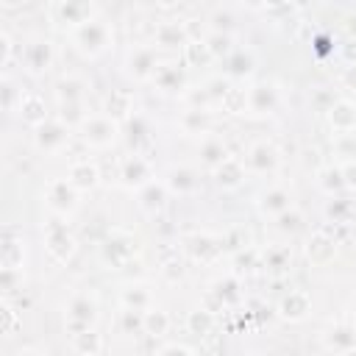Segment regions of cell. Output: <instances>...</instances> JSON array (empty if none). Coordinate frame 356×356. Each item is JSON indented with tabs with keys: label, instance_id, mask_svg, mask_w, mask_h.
Segmentation results:
<instances>
[{
	"label": "cell",
	"instance_id": "11a10c76",
	"mask_svg": "<svg viewBox=\"0 0 356 356\" xmlns=\"http://www.w3.org/2000/svg\"><path fill=\"white\" fill-rule=\"evenodd\" d=\"M19 356H39V353H36V350H22Z\"/></svg>",
	"mask_w": 356,
	"mask_h": 356
},
{
	"label": "cell",
	"instance_id": "ab89813d",
	"mask_svg": "<svg viewBox=\"0 0 356 356\" xmlns=\"http://www.w3.org/2000/svg\"><path fill=\"white\" fill-rule=\"evenodd\" d=\"M186 325H189V331L192 334H209L211 328H214V314L209 312V309H195V312H189V317H186Z\"/></svg>",
	"mask_w": 356,
	"mask_h": 356
},
{
	"label": "cell",
	"instance_id": "816d5d0a",
	"mask_svg": "<svg viewBox=\"0 0 356 356\" xmlns=\"http://www.w3.org/2000/svg\"><path fill=\"white\" fill-rule=\"evenodd\" d=\"M339 170H342L345 186H348V189H356V161H348V164H342Z\"/></svg>",
	"mask_w": 356,
	"mask_h": 356
},
{
	"label": "cell",
	"instance_id": "e575fe53",
	"mask_svg": "<svg viewBox=\"0 0 356 356\" xmlns=\"http://www.w3.org/2000/svg\"><path fill=\"white\" fill-rule=\"evenodd\" d=\"M225 72L231 78H245L250 70H253V53L250 50H234L228 58H225Z\"/></svg>",
	"mask_w": 356,
	"mask_h": 356
},
{
	"label": "cell",
	"instance_id": "d590c367",
	"mask_svg": "<svg viewBox=\"0 0 356 356\" xmlns=\"http://www.w3.org/2000/svg\"><path fill=\"white\" fill-rule=\"evenodd\" d=\"M92 114L86 111L83 103H58V120L70 128H81Z\"/></svg>",
	"mask_w": 356,
	"mask_h": 356
},
{
	"label": "cell",
	"instance_id": "6da1fadb",
	"mask_svg": "<svg viewBox=\"0 0 356 356\" xmlns=\"http://www.w3.org/2000/svg\"><path fill=\"white\" fill-rule=\"evenodd\" d=\"M70 36H72V44H75L83 56H89V58H97V56L106 53L108 44H111V28H108V22H103L100 17H92L89 22L78 25L75 31H70Z\"/></svg>",
	"mask_w": 356,
	"mask_h": 356
},
{
	"label": "cell",
	"instance_id": "f546056e",
	"mask_svg": "<svg viewBox=\"0 0 356 356\" xmlns=\"http://www.w3.org/2000/svg\"><path fill=\"white\" fill-rule=\"evenodd\" d=\"M106 117H111L114 122L131 120L134 117V100L128 92L122 89H111V95L106 97Z\"/></svg>",
	"mask_w": 356,
	"mask_h": 356
},
{
	"label": "cell",
	"instance_id": "f35d334b",
	"mask_svg": "<svg viewBox=\"0 0 356 356\" xmlns=\"http://www.w3.org/2000/svg\"><path fill=\"white\" fill-rule=\"evenodd\" d=\"M206 44H209V50H211V56L214 58H228L231 53H234V47H231V33L228 31H211L209 36H206Z\"/></svg>",
	"mask_w": 356,
	"mask_h": 356
},
{
	"label": "cell",
	"instance_id": "7402d4cb",
	"mask_svg": "<svg viewBox=\"0 0 356 356\" xmlns=\"http://www.w3.org/2000/svg\"><path fill=\"white\" fill-rule=\"evenodd\" d=\"M178 125H181V131L186 134V136H209V125H211V120H209V108H203V106H192V108H186L184 114H181V120H178Z\"/></svg>",
	"mask_w": 356,
	"mask_h": 356
},
{
	"label": "cell",
	"instance_id": "f5cc1de1",
	"mask_svg": "<svg viewBox=\"0 0 356 356\" xmlns=\"http://www.w3.org/2000/svg\"><path fill=\"white\" fill-rule=\"evenodd\" d=\"M342 86H345V89H350V92L356 95V64L345 67V72H342Z\"/></svg>",
	"mask_w": 356,
	"mask_h": 356
},
{
	"label": "cell",
	"instance_id": "c3c4849f",
	"mask_svg": "<svg viewBox=\"0 0 356 356\" xmlns=\"http://www.w3.org/2000/svg\"><path fill=\"white\" fill-rule=\"evenodd\" d=\"M11 50H14V44H11L8 31H0V67L6 70V75H8V64H11Z\"/></svg>",
	"mask_w": 356,
	"mask_h": 356
},
{
	"label": "cell",
	"instance_id": "7c38bea8",
	"mask_svg": "<svg viewBox=\"0 0 356 356\" xmlns=\"http://www.w3.org/2000/svg\"><path fill=\"white\" fill-rule=\"evenodd\" d=\"M278 106V89L270 81H259L248 86V111L253 114H270Z\"/></svg>",
	"mask_w": 356,
	"mask_h": 356
},
{
	"label": "cell",
	"instance_id": "d4e9b609",
	"mask_svg": "<svg viewBox=\"0 0 356 356\" xmlns=\"http://www.w3.org/2000/svg\"><path fill=\"white\" fill-rule=\"evenodd\" d=\"M153 39H156V44H161V47H184L186 42H189V31H186V25L184 22H159L156 25V31H153Z\"/></svg>",
	"mask_w": 356,
	"mask_h": 356
},
{
	"label": "cell",
	"instance_id": "60d3db41",
	"mask_svg": "<svg viewBox=\"0 0 356 356\" xmlns=\"http://www.w3.org/2000/svg\"><path fill=\"white\" fill-rule=\"evenodd\" d=\"M317 181H320V186H323L328 195L345 189V178H342V170H339V167H323V170L317 172Z\"/></svg>",
	"mask_w": 356,
	"mask_h": 356
},
{
	"label": "cell",
	"instance_id": "44dd1931",
	"mask_svg": "<svg viewBox=\"0 0 356 356\" xmlns=\"http://www.w3.org/2000/svg\"><path fill=\"white\" fill-rule=\"evenodd\" d=\"M292 209V195H289V189H284V186H270L267 192H261L259 195V211L261 214H267V217H278V214H284V211H289Z\"/></svg>",
	"mask_w": 356,
	"mask_h": 356
},
{
	"label": "cell",
	"instance_id": "f907efd6",
	"mask_svg": "<svg viewBox=\"0 0 356 356\" xmlns=\"http://www.w3.org/2000/svg\"><path fill=\"white\" fill-rule=\"evenodd\" d=\"M161 273L170 278V281H178V278H184V264L175 259V261H167L164 267H161Z\"/></svg>",
	"mask_w": 356,
	"mask_h": 356
},
{
	"label": "cell",
	"instance_id": "4dcf8cb0",
	"mask_svg": "<svg viewBox=\"0 0 356 356\" xmlns=\"http://www.w3.org/2000/svg\"><path fill=\"white\" fill-rule=\"evenodd\" d=\"M17 114H19L22 122L31 125V128H39L42 122L50 120V117H47V106H44V100H42L39 95H25V100L19 103V111H17Z\"/></svg>",
	"mask_w": 356,
	"mask_h": 356
},
{
	"label": "cell",
	"instance_id": "3957f363",
	"mask_svg": "<svg viewBox=\"0 0 356 356\" xmlns=\"http://www.w3.org/2000/svg\"><path fill=\"white\" fill-rule=\"evenodd\" d=\"M78 197L81 192L67 181V178H50L44 184V200H47V209L58 217H70L75 209H78Z\"/></svg>",
	"mask_w": 356,
	"mask_h": 356
},
{
	"label": "cell",
	"instance_id": "7bdbcfd3",
	"mask_svg": "<svg viewBox=\"0 0 356 356\" xmlns=\"http://www.w3.org/2000/svg\"><path fill=\"white\" fill-rule=\"evenodd\" d=\"M25 100V92H17V86L11 83L8 75H3V108L11 114V111H19V103Z\"/></svg>",
	"mask_w": 356,
	"mask_h": 356
},
{
	"label": "cell",
	"instance_id": "603a6c76",
	"mask_svg": "<svg viewBox=\"0 0 356 356\" xmlns=\"http://www.w3.org/2000/svg\"><path fill=\"white\" fill-rule=\"evenodd\" d=\"M197 172L192 167H172L164 178V186L172 192V195H192L197 192Z\"/></svg>",
	"mask_w": 356,
	"mask_h": 356
},
{
	"label": "cell",
	"instance_id": "f6af8a7d",
	"mask_svg": "<svg viewBox=\"0 0 356 356\" xmlns=\"http://www.w3.org/2000/svg\"><path fill=\"white\" fill-rule=\"evenodd\" d=\"M300 222H303V214H300L298 209H289V211L278 214L273 225H275L281 234H292V231H298V228H300Z\"/></svg>",
	"mask_w": 356,
	"mask_h": 356
},
{
	"label": "cell",
	"instance_id": "83f0119b",
	"mask_svg": "<svg viewBox=\"0 0 356 356\" xmlns=\"http://www.w3.org/2000/svg\"><path fill=\"white\" fill-rule=\"evenodd\" d=\"M220 242H222V239H214V236H209V234H192V236L184 239L186 253H189L192 259H200V261L214 259V256L220 253V248H222Z\"/></svg>",
	"mask_w": 356,
	"mask_h": 356
},
{
	"label": "cell",
	"instance_id": "2e32d148",
	"mask_svg": "<svg viewBox=\"0 0 356 356\" xmlns=\"http://www.w3.org/2000/svg\"><path fill=\"white\" fill-rule=\"evenodd\" d=\"M67 181H70L78 192H89V189H95V186L100 184V170H97V164L89 161V159H78V161L70 164Z\"/></svg>",
	"mask_w": 356,
	"mask_h": 356
},
{
	"label": "cell",
	"instance_id": "30bf717a",
	"mask_svg": "<svg viewBox=\"0 0 356 356\" xmlns=\"http://www.w3.org/2000/svg\"><path fill=\"white\" fill-rule=\"evenodd\" d=\"M50 14L58 25H70V31H75L78 25L89 22L97 14V6H92V3H56L50 8Z\"/></svg>",
	"mask_w": 356,
	"mask_h": 356
},
{
	"label": "cell",
	"instance_id": "74e56055",
	"mask_svg": "<svg viewBox=\"0 0 356 356\" xmlns=\"http://www.w3.org/2000/svg\"><path fill=\"white\" fill-rule=\"evenodd\" d=\"M225 111H231V114H245L248 111V89H242V86H228V92H225V97H222V103H220Z\"/></svg>",
	"mask_w": 356,
	"mask_h": 356
},
{
	"label": "cell",
	"instance_id": "277c9868",
	"mask_svg": "<svg viewBox=\"0 0 356 356\" xmlns=\"http://www.w3.org/2000/svg\"><path fill=\"white\" fill-rule=\"evenodd\" d=\"M44 245H47V253H50L58 264H64V261L72 259V253H75V236L67 231L64 217L53 214V220L44 225Z\"/></svg>",
	"mask_w": 356,
	"mask_h": 356
},
{
	"label": "cell",
	"instance_id": "d6986e66",
	"mask_svg": "<svg viewBox=\"0 0 356 356\" xmlns=\"http://www.w3.org/2000/svg\"><path fill=\"white\" fill-rule=\"evenodd\" d=\"M150 81L156 83V89H161L167 95L170 92H181L184 89V67L178 61H161Z\"/></svg>",
	"mask_w": 356,
	"mask_h": 356
},
{
	"label": "cell",
	"instance_id": "ac0fdd59",
	"mask_svg": "<svg viewBox=\"0 0 356 356\" xmlns=\"http://www.w3.org/2000/svg\"><path fill=\"white\" fill-rule=\"evenodd\" d=\"M328 122L337 134H353L356 131V103L350 97H339L328 108Z\"/></svg>",
	"mask_w": 356,
	"mask_h": 356
},
{
	"label": "cell",
	"instance_id": "5b68a950",
	"mask_svg": "<svg viewBox=\"0 0 356 356\" xmlns=\"http://www.w3.org/2000/svg\"><path fill=\"white\" fill-rule=\"evenodd\" d=\"M242 161H245V170L248 172H253V175H270V172L278 170L281 153H278V147L270 139H256L248 147V153H245Z\"/></svg>",
	"mask_w": 356,
	"mask_h": 356
},
{
	"label": "cell",
	"instance_id": "836d02e7",
	"mask_svg": "<svg viewBox=\"0 0 356 356\" xmlns=\"http://www.w3.org/2000/svg\"><path fill=\"white\" fill-rule=\"evenodd\" d=\"M209 61H214V56H211L206 39H189V42L184 44V64L200 67V64H209Z\"/></svg>",
	"mask_w": 356,
	"mask_h": 356
},
{
	"label": "cell",
	"instance_id": "f1b7e54d",
	"mask_svg": "<svg viewBox=\"0 0 356 356\" xmlns=\"http://www.w3.org/2000/svg\"><path fill=\"white\" fill-rule=\"evenodd\" d=\"M122 309H134V312H150L153 309V292L145 284H128L120 292Z\"/></svg>",
	"mask_w": 356,
	"mask_h": 356
},
{
	"label": "cell",
	"instance_id": "cb8c5ba5",
	"mask_svg": "<svg viewBox=\"0 0 356 356\" xmlns=\"http://www.w3.org/2000/svg\"><path fill=\"white\" fill-rule=\"evenodd\" d=\"M167 195H170V189L164 186V181H150L147 186H142V189L136 192V197H139V209H142L145 214H156V211L164 209Z\"/></svg>",
	"mask_w": 356,
	"mask_h": 356
},
{
	"label": "cell",
	"instance_id": "e0dca14e",
	"mask_svg": "<svg viewBox=\"0 0 356 356\" xmlns=\"http://www.w3.org/2000/svg\"><path fill=\"white\" fill-rule=\"evenodd\" d=\"M309 312H312V298H309L303 289H289V292L281 298V303H278V314H281L284 320H289V323L306 320Z\"/></svg>",
	"mask_w": 356,
	"mask_h": 356
},
{
	"label": "cell",
	"instance_id": "9f6ffc18",
	"mask_svg": "<svg viewBox=\"0 0 356 356\" xmlns=\"http://www.w3.org/2000/svg\"><path fill=\"white\" fill-rule=\"evenodd\" d=\"M353 103H356V95H353Z\"/></svg>",
	"mask_w": 356,
	"mask_h": 356
},
{
	"label": "cell",
	"instance_id": "7dc6e473",
	"mask_svg": "<svg viewBox=\"0 0 356 356\" xmlns=\"http://www.w3.org/2000/svg\"><path fill=\"white\" fill-rule=\"evenodd\" d=\"M120 325L122 331H145V312H134V309H122L120 314Z\"/></svg>",
	"mask_w": 356,
	"mask_h": 356
},
{
	"label": "cell",
	"instance_id": "9c48e42d",
	"mask_svg": "<svg viewBox=\"0 0 356 356\" xmlns=\"http://www.w3.org/2000/svg\"><path fill=\"white\" fill-rule=\"evenodd\" d=\"M150 181H153V167H150V161H147L145 156L134 153V156H128V159L122 161V167H120V184H122V186L139 192V189L147 186Z\"/></svg>",
	"mask_w": 356,
	"mask_h": 356
},
{
	"label": "cell",
	"instance_id": "db71d44e",
	"mask_svg": "<svg viewBox=\"0 0 356 356\" xmlns=\"http://www.w3.org/2000/svg\"><path fill=\"white\" fill-rule=\"evenodd\" d=\"M3 317H6L3 331H6V334H11V328H14V309H11V303H8V300L3 303Z\"/></svg>",
	"mask_w": 356,
	"mask_h": 356
},
{
	"label": "cell",
	"instance_id": "ba28073f",
	"mask_svg": "<svg viewBox=\"0 0 356 356\" xmlns=\"http://www.w3.org/2000/svg\"><path fill=\"white\" fill-rule=\"evenodd\" d=\"M70 131H72V128L64 125L58 117H50V120L42 122V125L36 128V134H33L36 147L44 150V153H50V156H56V153H61V150L70 145V136H72Z\"/></svg>",
	"mask_w": 356,
	"mask_h": 356
},
{
	"label": "cell",
	"instance_id": "7a4b0ae2",
	"mask_svg": "<svg viewBox=\"0 0 356 356\" xmlns=\"http://www.w3.org/2000/svg\"><path fill=\"white\" fill-rule=\"evenodd\" d=\"M117 136H120V122H114V120L106 117V114H92V117L81 125V139H83L89 147H95V150L111 147V145L117 142Z\"/></svg>",
	"mask_w": 356,
	"mask_h": 356
},
{
	"label": "cell",
	"instance_id": "bcb514c9",
	"mask_svg": "<svg viewBox=\"0 0 356 356\" xmlns=\"http://www.w3.org/2000/svg\"><path fill=\"white\" fill-rule=\"evenodd\" d=\"M264 264H267V270H273V273L286 270V267H289V250H286V248H270V250L264 253Z\"/></svg>",
	"mask_w": 356,
	"mask_h": 356
},
{
	"label": "cell",
	"instance_id": "b9f144b4",
	"mask_svg": "<svg viewBox=\"0 0 356 356\" xmlns=\"http://www.w3.org/2000/svg\"><path fill=\"white\" fill-rule=\"evenodd\" d=\"M167 328H170V317H167V312H161V309H150V312H145V334H150V337H161Z\"/></svg>",
	"mask_w": 356,
	"mask_h": 356
},
{
	"label": "cell",
	"instance_id": "681fc988",
	"mask_svg": "<svg viewBox=\"0 0 356 356\" xmlns=\"http://www.w3.org/2000/svg\"><path fill=\"white\" fill-rule=\"evenodd\" d=\"M156 356H195V353H192L186 345H178V342H172V345H164V348H161Z\"/></svg>",
	"mask_w": 356,
	"mask_h": 356
},
{
	"label": "cell",
	"instance_id": "9a60e30c",
	"mask_svg": "<svg viewBox=\"0 0 356 356\" xmlns=\"http://www.w3.org/2000/svg\"><path fill=\"white\" fill-rule=\"evenodd\" d=\"M337 256V239L328 236L325 231H317L309 236L306 242V259L314 264V267H325L328 261H334Z\"/></svg>",
	"mask_w": 356,
	"mask_h": 356
},
{
	"label": "cell",
	"instance_id": "5bb4252c",
	"mask_svg": "<svg viewBox=\"0 0 356 356\" xmlns=\"http://www.w3.org/2000/svg\"><path fill=\"white\" fill-rule=\"evenodd\" d=\"M22 234L14 225L3 231V270H25V248Z\"/></svg>",
	"mask_w": 356,
	"mask_h": 356
},
{
	"label": "cell",
	"instance_id": "484cf974",
	"mask_svg": "<svg viewBox=\"0 0 356 356\" xmlns=\"http://www.w3.org/2000/svg\"><path fill=\"white\" fill-rule=\"evenodd\" d=\"M197 153H200V164L209 167V170H217V167L228 159V147H225V142H222L220 136H214V134H209V136L200 139Z\"/></svg>",
	"mask_w": 356,
	"mask_h": 356
},
{
	"label": "cell",
	"instance_id": "1f68e13d",
	"mask_svg": "<svg viewBox=\"0 0 356 356\" xmlns=\"http://www.w3.org/2000/svg\"><path fill=\"white\" fill-rule=\"evenodd\" d=\"M56 97H58V103H83V97H86V83H83L78 75H64V78L56 83Z\"/></svg>",
	"mask_w": 356,
	"mask_h": 356
},
{
	"label": "cell",
	"instance_id": "d6a6232c",
	"mask_svg": "<svg viewBox=\"0 0 356 356\" xmlns=\"http://www.w3.org/2000/svg\"><path fill=\"white\" fill-rule=\"evenodd\" d=\"M103 348V339L95 328H86L81 334H72V350L81 353V356H97Z\"/></svg>",
	"mask_w": 356,
	"mask_h": 356
},
{
	"label": "cell",
	"instance_id": "ee69618b",
	"mask_svg": "<svg viewBox=\"0 0 356 356\" xmlns=\"http://www.w3.org/2000/svg\"><path fill=\"white\" fill-rule=\"evenodd\" d=\"M334 150H337V156L345 159V164L348 161H356V134H337Z\"/></svg>",
	"mask_w": 356,
	"mask_h": 356
},
{
	"label": "cell",
	"instance_id": "4fadbf2b",
	"mask_svg": "<svg viewBox=\"0 0 356 356\" xmlns=\"http://www.w3.org/2000/svg\"><path fill=\"white\" fill-rule=\"evenodd\" d=\"M103 253H106V259H108L111 264H122V261H128V259L136 253V239H134L128 231L114 228V231L108 234L106 245H103Z\"/></svg>",
	"mask_w": 356,
	"mask_h": 356
},
{
	"label": "cell",
	"instance_id": "8d00e7d4",
	"mask_svg": "<svg viewBox=\"0 0 356 356\" xmlns=\"http://www.w3.org/2000/svg\"><path fill=\"white\" fill-rule=\"evenodd\" d=\"M328 345L342 356V353H348V350H353L356 348V328H350V325H334V331H331V337H328Z\"/></svg>",
	"mask_w": 356,
	"mask_h": 356
},
{
	"label": "cell",
	"instance_id": "8992f818",
	"mask_svg": "<svg viewBox=\"0 0 356 356\" xmlns=\"http://www.w3.org/2000/svg\"><path fill=\"white\" fill-rule=\"evenodd\" d=\"M95 320H97V300L89 292L72 295L70 303H67V325H70V334H81L86 328H95Z\"/></svg>",
	"mask_w": 356,
	"mask_h": 356
},
{
	"label": "cell",
	"instance_id": "52a82bcc",
	"mask_svg": "<svg viewBox=\"0 0 356 356\" xmlns=\"http://www.w3.org/2000/svg\"><path fill=\"white\" fill-rule=\"evenodd\" d=\"M159 64L161 61H159L156 44H134L128 50V58H125V72L134 81H150Z\"/></svg>",
	"mask_w": 356,
	"mask_h": 356
},
{
	"label": "cell",
	"instance_id": "4316f807",
	"mask_svg": "<svg viewBox=\"0 0 356 356\" xmlns=\"http://www.w3.org/2000/svg\"><path fill=\"white\" fill-rule=\"evenodd\" d=\"M209 300H214L217 303V309H225V306H234L236 300H239V281L234 278V275H222V278H217L214 284H211V289H209V295H206Z\"/></svg>",
	"mask_w": 356,
	"mask_h": 356
},
{
	"label": "cell",
	"instance_id": "8fae6325",
	"mask_svg": "<svg viewBox=\"0 0 356 356\" xmlns=\"http://www.w3.org/2000/svg\"><path fill=\"white\" fill-rule=\"evenodd\" d=\"M53 64V44L47 39H33L22 47V67L31 75H42Z\"/></svg>",
	"mask_w": 356,
	"mask_h": 356
},
{
	"label": "cell",
	"instance_id": "ffe728a7",
	"mask_svg": "<svg viewBox=\"0 0 356 356\" xmlns=\"http://www.w3.org/2000/svg\"><path fill=\"white\" fill-rule=\"evenodd\" d=\"M211 175H214V181H217V186H222V189H236V186L245 184L248 170H245V161H242V159L228 156L217 170H211Z\"/></svg>",
	"mask_w": 356,
	"mask_h": 356
}]
</instances>
